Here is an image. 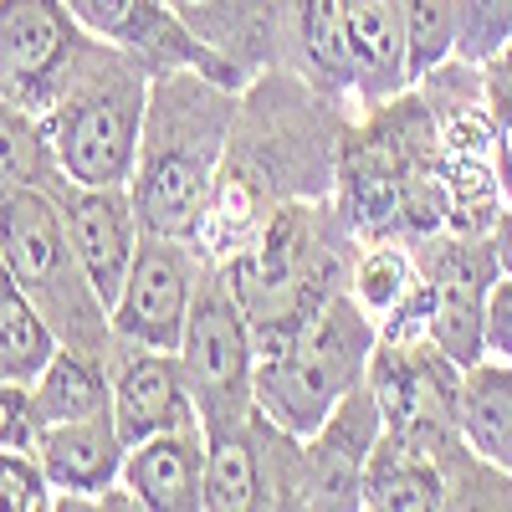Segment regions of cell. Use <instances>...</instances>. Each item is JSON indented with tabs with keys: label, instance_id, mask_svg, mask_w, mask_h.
I'll return each mask as SVG.
<instances>
[{
	"label": "cell",
	"instance_id": "1",
	"mask_svg": "<svg viewBox=\"0 0 512 512\" xmlns=\"http://www.w3.org/2000/svg\"><path fill=\"white\" fill-rule=\"evenodd\" d=\"M241 93L246 88H231V82L200 67L154 77L139 164H134V180H128L144 231L185 236V241L200 236L221 164L231 154Z\"/></svg>",
	"mask_w": 512,
	"mask_h": 512
},
{
	"label": "cell",
	"instance_id": "2",
	"mask_svg": "<svg viewBox=\"0 0 512 512\" xmlns=\"http://www.w3.org/2000/svg\"><path fill=\"white\" fill-rule=\"evenodd\" d=\"M359 236L328 195L272 205L256 231L226 256L221 272L256 328V354L303 328L333 292L349 287Z\"/></svg>",
	"mask_w": 512,
	"mask_h": 512
},
{
	"label": "cell",
	"instance_id": "3",
	"mask_svg": "<svg viewBox=\"0 0 512 512\" xmlns=\"http://www.w3.org/2000/svg\"><path fill=\"white\" fill-rule=\"evenodd\" d=\"M154 67L108 41H88L62 93L41 108L57 164L72 185H128L144 144Z\"/></svg>",
	"mask_w": 512,
	"mask_h": 512
},
{
	"label": "cell",
	"instance_id": "4",
	"mask_svg": "<svg viewBox=\"0 0 512 512\" xmlns=\"http://www.w3.org/2000/svg\"><path fill=\"white\" fill-rule=\"evenodd\" d=\"M379 344V318L344 287L292 328L282 344L256 354V410L292 436H313L354 384H364Z\"/></svg>",
	"mask_w": 512,
	"mask_h": 512
},
{
	"label": "cell",
	"instance_id": "5",
	"mask_svg": "<svg viewBox=\"0 0 512 512\" xmlns=\"http://www.w3.org/2000/svg\"><path fill=\"white\" fill-rule=\"evenodd\" d=\"M0 262L16 272V282L47 313V323L57 328L67 349L98 354L113 364V344H118L113 318L72 251L62 195L0 180Z\"/></svg>",
	"mask_w": 512,
	"mask_h": 512
},
{
	"label": "cell",
	"instance_id": "6",
	"mask_svg": "<svg viewBox=\"0 0 512 512\" xmlns=\"http://www.w3.org/2000/svg\"><path fill=\"white\" fill-rule=\"evenodd\" d=\"M180 364H185L205 436L246 425L256 415V328L246 308L236 303L221 262H205L195 308L180 338Z\"/></svg>",
	"mask_w": 512,
	"mask_h": 512
},
{
	"label": "cell",
	"instance_id": "7",
	"mask_svg": "<svg viewBox=\"0 0 512 512\" xmlns=\"http://www.w3.org/2000/svg\"><path fill=\"white\" fill-rule=\"evenodd\" d=\"M420 246V287H425V333L461 369L487 354V308L502 277L497 251L487 236L441 231Z\"/></svg>",
	"mask_w": 512,
	"mask_h": 512
},
{
	"label": "cell",
	"instance_id": "8",
	"mask_svg": "<svg viewBox=\"0 0 512 512\" xmlns=\"http://www.w3.org/2000/svg\"><path fill=\"white\" fill-rule=\"evenodd\" d=\"M200 277H205V251L195 241L144 231L139 256H134V267H128L123 292L108 313L113 338L139 344V349H180Z\"/></svg>",
	"mask_w": 512,
	"mask_h": 512
},
{
	"label": "cell",
	"instance_id": "9",
	"mask_svg": "<svg viewBox=\"0 0 512 512\" xmlns=\"http://www.w3.org/2000/svg\"><path fill=\"white\" fill-rule=\"evenodd\" d=\"M88 41L93 31H82L67 0H0V93L41 113Z\"/></svg>",
	"mask_w": 512,
	"mask_h": 512
},
{
	"label": "cell",
	"instance_id": "10",
	"mask_svg": "<svg viewBox=\"0 0 512 512\" xmlns=\"http://www.w3.org/2000/svg\"><path fill=\"white\" fill-rule=\"evenodd\" d=\"M384 436V410L364 384L333 405V415L303 436V507H364V466Z\"/></svg>",
	"mask_w": 512,
	"mask_h": 512
},
{
	"label": "cell",
	"instance_id": "11",
	"mask_svg": "<svg viewBox=\"0 0 512 512\" xmlns=\"http://www.w3.org/2000/svg\"><path fill=\"white\" fill-rule=\"evenodd\" d=\"M62 216H67V236L82 272H88L93 292L103 297V308L113 313L123 277L139 256L144 241V221L128 185H67L62 195Z\"/></svg>",
	"mask_w": 512,
	"mask_h": 512
},
{
	"label": "cell",
	"instance_id": "12",
	"mask_svg": "<svg viewBox=\"0 0 512 512\" xmlns=\"http://www.w3.org/2000/svg\"><path fill=\"white\" fill-rule=\"evenodd\" d=\"M113 420L128 446L149 441L159 431L200 425L180 349H139L118 338L113 344Z\"/></svg>",
	"mask_w": 512,
	"mask_h": 512
},
{
	"label": "cell",
	"instance_id": "13",
	"mask_svg": "<svg viewBox=\"0 0 512 512\" xmlns=\"http://www.w3.org/2000/svg\"><path fill=\"white\" fill-rule=\"evenodd\" d=\"M31 451L52 482V507H98V497L123 477L128 441L118 431L113 410H98L82 420L36 425Z\"/></svg>",
	"mask_w": 512,
	"mask_h": 512
},
{
	"label": "cell",
	"instance_id": "14",
	"mask_svg": "<svg viewBox=\"0 0 512 512\" xmlns=\"http://www.w3.org/2000/svg\"><path fill=\"white\" fill-rule=\"evenodd\" d=\"M67 6L82 21V31H93L98 41H108V47H123V52L144 57L154 72L200 67V72L221 77L210 47L175 16L169 0H67ZM231 88H236V82H231Z\"/></svg>",
	"mask_w": 512,
	"mask_h": 512
},
{
	"label": "cell",
	"instance_id": "15",
	"mask_svg": "<svg viewBox=\"0 0 512 512\" xmlns=\"http://www.w3.org/2000/svg\"><path fill=\"white\" fill-rule=\"evenodd\" d=\"M287 67L328 103L338 108L354 103L359 72H354L344 0H287Z\"/></svg>",
	"mask_w": 512,
	"mask_h": 512
},
{
	"label": "cell",
	"instance_id": "16",
	"mask_svg": "<svg viewBox=\"0 0 512 512\" xmlns=\"http://www.w3.org/2000/svg\"><path fill=\"white\" fill-rule=\"evenodd\" d=\"M344 11H349V47L359 72V88H354L359 113L410 93L415 72H410V36H405V0H344Z\"/></svg>",
	"mask_w": 512,
	"mask_h": 512
},
{
	"label": "cell",
	"instance_id": "17",
	"mask_svg": "<svg viewBox=\"0 0 512 512\" xmlns=\"http://www.w3.org/2000/svg\"><path fill=\"white\" fill-rule=\"evenodd\" d=\"M123 482L144 507L159 512H200L205 507V431H159L134 441L123 456Z\"/></svg>",
	"mask_w": 512,
	"mask_h": 512
},
{
	"label": "cell",
	"instance_id": "18",
	"mask_svg": "<svg viewBox=\"0 0 512 512\" xmlns=\"http://www.w3.org/2000/svg\"><path fill=\"white\" fill-rule=\"evenodd\" d=\"M364 507L379 512H420V507H446V472L431 451L415 441L384 431L369 466H364Z\"/></svg>",
	"mask_w": 512,
	"mask_h": 512
},
{
	"label": "cell",
	"instance_id": "19",
	"mask_svg": "<svg viewBox=\"0 0 512 512\" xmlns=\"http://www.w3.org/2000/svg\"><path fill=\"white\" fill-rule=\"evenodd\" d=\"M113 410V364L82 349H57L52 364L31 379V415L36 425H57V420H82Z\"/></svg>",
	"mask_w": 512,
	"mask_h": 512
},
{
	"label": "cell",
	"instance_id": "20",
	"mask_svg": "<svg viewBox=\"0 0 512 512\" xmlns=\"http://www.w3.org/2000/svg\"><path fill=\"white\" fill-rule=\"evenodd\" d=\"M461 431L487 461L512 472V364L482 354L461 369Z\"/></svg>",
	"mask_w": 512,
	"mask_h": 512
},
{
	"label": "cell",
	"instance_id": "21",
	"mask_svg": "<svg viewBox=\"0 0 512 512\" xmlns=\"http://www.w3.org/2000/svg\"><path fill=\"white\" fill-rule=\"evenodd\" d=\"M205 507L210 512H251L267 507L262 446H256V415L231 431L205 436Z\"/></svg>",
	"mask_w": 512,
	"mask_h": 512
},
{
	"label": "cell",
	"instance_id": "22",
	"mask_svg": "<svg viewBox=\"0 0 512 512\" xmlns=\"http://www.w3.org/2000/svg\"><path fill=\"white\" fill-rule=\"evenodd\" d=\"M349 292L379 323L395 318L405 303H415V292H420V246L405 241V236L359 241L354 267H349Z\"/></svg>",
	"mask_w": 512,
	"mask_h": 512
},
{
	"label": "cell",
	"instance_id": "23",
	"mask_svg": "<svg viewBox=\"0 0 512 512\" xmlns=\"http://www.w3.org/2000/svg\"><path fill=\"white\" fill-rule=\"evenodd\" d=\"M62 349L57 328L31 303V292L16 282V272L0 262V379L31 384Z\"/></svg>",
	"mask_w": 512,
	"mask_h": 512
},
{
	"label": "cell",
	"instance_id": "24",
	"mask_svg": "<svg viewBox=\"0 0 512 512\" xmlns=\"http://www.w3.org/2000/svg\"><path fill=\"white\" fill-rule=\"evenodd\" d=\"M0 180L52 190V195H67V185H72L57 164V149L47 139L41 113H31L26 103H16L6 93H0Z\"/></svg>",
	"mask_w": 512,
	"mask_h": 512
},
{
	"label": "cell",
	"instance_id": "25",
	"mask_svg": "<svg viewBox=\"0 0 512 512\" xmlns=\"http://www.w3.org/2000/svg\"><path fill=\"white\" fill-rule=\"evenodd\" d=\"M405 36H410V72L415 82L431 77L456 57L461 36V11L456 0H405Z\"/></svg>",
	"mask_w": 512,
	"mask_h": 512
},
{
	"label": "cell",
	"instance_id": "26",
	"mask_svg": "<svg viewBox=\"0 0 512 512\" xmlns=\"http://www.w3.org/2000/svg\"><path fill=\"white\" fill-rule=\"evenodd\" d=\"M461 11V36H456V57L482 67L502 41L512 36V0H456Z\"/></svg>",
	"mask_w": 512,
	"mask_h": 512
},
{
	"label": "cell",
	"instance_id": "27",
	"mask_svg": "<svg viewBox=\"0 0 512 512\" xmlns=\"http://www.w3.org/2000/svg\"><path fill=\"white\" fill-rule=\"evenodd\" d=\"M52 507V482L31 446L0 451V512H41Z\"/></svg>",
	"mask_w": 512,
	"mask_h": 512
},
{
	"label": "cell",
	"instance_id": "28",
	"mask_svg": "<svg viewBox=\"0 0 512 512\" xmlns=\"http://www.w3.org/2000/svg\"><path fill=\"white\" fill-rule=\"evenodd\" d=\"M36 441V415H31V384L0 379V451L31 446Z\"/></svg>",
	"mask_w": 512,
	"mask_h": 512
},
{
	"label": "cell",
	"instance_id": "29",
	"mask_svg": "<svg viewBox=\"0 0 512 512\" xmlns=\"http://www.w3.org/2000/svg\"><path fill=\"white\" fill-rule=\"evenodd\" d=\"M482 98L497 123V190H502V205L512 210V98L507 93H482Z\"/></svg>",
	"mask_w": 512,
	"mask_h": 512
},
{
	"label": "cell",
	"instance_id": "30",
	"mask_svg": "<svg viewBox=\"0 0 512 512\" xmlns=\"http://www.w3.org/2000/svg\"><path fill=\"white\" fill-rule=\"evenodd\" d=\"M487 354L512 364V277H497L487 308Z\"/></svg>",
	"mask_w": 512,
	"mask_h": 512
},
{
	"label": "cell",
	"instance_id": "31",
	"mask_svg": "<svg viewBox=\"0 0 512 512\" xmlns=\"http://www.w3.org/2000/svg\"><path fill=\"white\" fill-rule=\"evenodd\" d=\"M482 93H507L512 98V36L482 62Z\"/></svg>",
	"mask_w": 512,
	"mask_h": 512
},
{
	"label": "cell",
	"instance_id": "32",
	"mask_svg": "<svg viewBox=\"0 0 512 512\" xmlns=\"http://www.w3.org/2000/svg\"><path fill=\"white\" fill-rule=\"evenodd\" d=\"M487 241H492V251H497L502 277H512V210H502V216H497V226L487 231Z\"/></svg>",
	"mask_w": 512,
	"mask_h": 512
}]
</instances>
